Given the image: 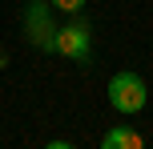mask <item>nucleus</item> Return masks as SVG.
<instances>
[{
    "mask_svg": "<svg viewBox=\"0 0 153 149\" xmlns=\"http://www.w3.org/2000/svg\"><path fill=\"white\" fill-rule=\"evenodd\" d=\"M45 149H76V145H69V141H48Z\"/></svg>",
    "mask_w": 153,
    "mask_h": 149,
    "instance_id": "423d86ee",
    "label": "nucleus"
},
{
    "mask_svg": "<svg viewBox=\"0 0 153 149\" xmlns=\"http://www.w3.org/2000/svg\"><path fill=\"white\" fill-rule=\"evenodd\" d=\"M48 4H53L56 12H81V8L89 4V0H48Z\"/></svg>",
    "mask_w": 153,
    "mask_h": 149,
    "instance_id": "39448f33",
    "label": "nucleus"
},
{
    "mask_svg": "<svg viewBox=\"0 0 153 149\" xmlns=\"http://www.w3.org/2000/svg\"><path fill=\"white\" fill-rule=\"evenodd\" d=\"M101 149H145V141H141V133L133 125H113L101 137Z\"/></svg>",
    "mask_w": 153,
    "mask_h": 149,
    "instance_id": "20e7f679",
    "label": "nucleus"
},
{
    "mask_svg": "<svg viewBox=\"0 0 153 149\" xmlns=\"http://www.w3.org/2000/svg\"><path fill=\"white\" fill-rule=\"evenodd\" d=\"M149 101V89L145 81L137 77V73H117V77H109V105L121 113H141Z\"/></svg>",
    "mask_w": 153,
    "mask_h": 149,
    "instance_id": "f257e3e1",
    "label": "nucleus"
},
{
    "mask_svg": "<svg viewBox=\"0 0 153 149\" xmlns=\"http://www.w3.org/2000/svg\"><path fill=\"white\" fill-rule=\"evenodd\" d=\"M4 64H8V53H0V69H4Z\"/></svg>",
    "mask_w": 153,
    "mask_h": 149,
    "instance_id": "0eeeda50",
    "label": "nucleus"
},
{
    "mask_svg": "<svg viewBox=\"0 0 153 149\" xmlns=\"http://www.w3.org/2000/svg\"><path fill=\"white\" fill-rule=\"evenodd\" d=\"M24 32H28V40L40 53H56V28H53V20H48V4L45 0H32V4L24 8Z\"/></svg>",
    "mask_w": 153,
    "mask_h": 149,
    "instance_id": "7ed1b4c3",
    "label": "nucleus"
},
{
    "mask_svg": "<svg viewBox=\"0 0 153 149\" xmlns=\"http://www.w3.org/2000/svg\"><path fill=\"white\" fill-rule=\"evenodd\" d=\"M56 53L69 61H89L93 56V28L81 12H73V20L65 28H56Z\"/></svg>",
    "mask_w": 153,
    "mask_h": 149,
    "instance_id": "f03ea898",
    "label": "nucleus"
}]
</instances>
